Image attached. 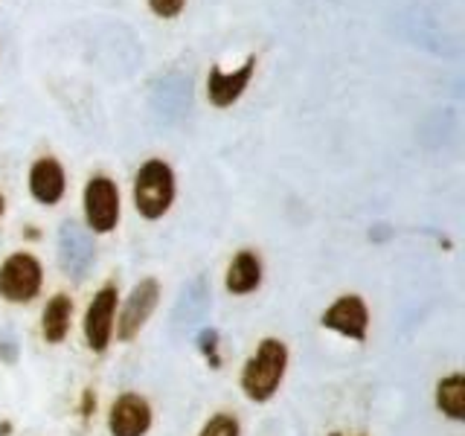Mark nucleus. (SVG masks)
I'll list each match as a JSON object with an SVG mask.
<instances>
[{
    "label": "nucleus",
    "mask_w": 465,
    "mask_h": 436,
    "mask_svg": "<svg viewBox=\"0 0 465 436\" xmlns=\"http://www.w3.org/2000/svg\"><path fill=\"white\" fill-rule=\"evenodd\" d=\"M288 372V346L280 338H265L256 352L244 361L239 387L251 401L265 404L280 392Z\"/></svg>",
    "instance_id": "nucleus-1"
},
{
    "label": "nucleus",
    "mask_w": 465,
    "mask_h": 436,
    "mask_svg": "<svg viewBox=\"0 0 465 436\" xmlns=\"http://www.w3.org/2000/svg\"><path fill=\"white\" fill-rule=\"evenodd\" d=\"M174 172L166 160L152 157L140 166L134 178V207L145 222L163 218L174 203Z\"/></svg>",
    "instance_id": "nucleus-2"
},
{
    "label": "nucleus",
    "mask_w": 465,
    "mask_h": 436,
    "mask_svg": "<svg viewBox=\"0 0 465 436\" xmlns=\"http://www.w3.org/2000/svg\"><path fill=\"white\" fill-rule=\"evenodd\" d=\"M41 285H44V268L33 253L18 251L0 262V297L6 302L15 305L33 302L41 294Z\"/></svg>",
    "instance_id": "nucleus-3"
},
{
    "label": "nucleus",
    "mask_w": 465,
    "mask_h": 436,
    "mask_svg": "<svg viewBox=\"0 0 465 436\" xmlns=\"http://www.w3.org/2000/svg\"><path fill=\"white\" fill-rule=\"evenodd\" d=\"M84 224L91 233L105 236L116 224H120V189L116 181H111L108 174H94L84 183Z\"/></svg>",
    "instance_id": "nucleus-4"
},
{
    "label": "nucleus",
    "mask_w": 465,
    "mask_h": 436,
    "mask_svg": "<svg viewBox=\"0 0 465 436\" xmlns=\"http://www.w3.org/2000/svg\"><path fill=\"white\" fill-rule=\"evenodd\" d=\"M116 300H120V291H116L114 282H108V285H102L96 291L94 300L87 302V309H84V320H82L84 343L96 355H105L111 341H114Z\"/></svg>",
    "instance_id": "nucleus-5"
},
{
    "label": "nucleus",
    "mask_w": 465,
    "mask_h": 436,
    "mask_svg": "<svg viewBox=\"0 0 465 436\" xmlns=\"http://www.w3.org/2000/svg\"><path fill=\"white\" fill-rule=\"evenodd\" d=\"M157 302H160V282L154 276H145V280H140L134 288H131V294L123 302L120 317L114 320L116 341H123V343L134 341L143 332V326L149 323V317L154 314Z\"/></svg>",
    "instance_id": "nucleus-6"
},
{
    "label": "nucleus",
    "mask_w": 465,
    "mask_h": 436,
    "mask_svg": "<svg viewBox=\"0 0 465 436\" xmlns=\"http://www.w3.org/2000/svg\"><path fill=\"white\" fill-rule=\"evenodd\" d=\"M320 326L341 334V338L363 343L370 334V305L361 294H343L320 314Z\"/></svg>",
    "instance_id": "nucleus-7"
},
{
    "label": "nucleus",
    "mask_w": 465,
    "mask_h": 436,
    "mask_svg": "<svg viewBox=\"0 0 465 436\" xmlns=\"http://www.w3.org/2000/svg\"><path fill=\"white\" fill-rule=\"evenodd\" d=\"M96 262V247L94 236L79 224L64 222L62 233H58V265L70 276V280H84L87 271Z\"/></svg>",
    "instance_id": "nucleus-8"
},
{
    "label": "nucleus",
    "mask_w": 465,
    "mask_h": 436,
    "mask_svg": "<svg viewBox=\"0 0 465 436\" xmlns=\"http://www.w3.org/2000/svg\"><path fill=\"white\" fill-rule=\"evenodd\" d=\"M154 425L152 404L140 392H123L116 396L108 413V431L111 436H145Z\"/></svg>",
    "instance_id": "nucleus-9"
},
{
    "label": "nucleus",
    "mask_w": 465,
    "mask_h": 436,
    "mask_svg": "<svg viewBox=\"0 0 465 436\" xmlns=\"http://www.w3.org/2000/svg\"><path fill=\"white\" fill-rule=\"evenodd\" d=\"M213 305V288L207 276H195L181 288V297L174 302V326L178 329H195L201 320H207Z\"/></svg>",
    "instance_id": "nucleus-10"
},
{
    "label": "nucleus",
    "mask_w": 465,
    "mask_h": 436,
    "mask_svg": "<svg viewBox=\"0 0 465 436\" xmlns=\"http://www.w3.org/2000/svg\"><path fill=\"white\" fill-rule=\"evenodd\" d=\"M253 70H256L253 55L232 73H224L222 67H213L210 76H207V96H210L213 105L230 108L232 102H239V96L247 91V84H251V79H253Z\"/></svg>",
    "instance_id": "nucleus-11"
},
{
    "label": "nucleus",
    "mask_w": 465,
    "mask_h": 436,
    "mask_svg": "<svg viewBox=\"0 0 465 436\" xmlns=\"http://www.w3.org/2000/svg\"><path fill=\"white\" fill-rule=\"evenodd\" d=\"M67 174L64 166L55 157H38L33 169H29V195H33L44 207H53L64 198Z\"/></svg>",
    "instance_id": "nucleus-12"
},
{
    "label": "nucleus",
    "mask_w": 465,
    "mask_h": 436,
    "mask_svg": "<svg viewBox=\"0 0 465 436\" xmlns=\"http://www.w3.org/2000/svg\"><path fill=\"white\" fill-rule=\"evenodd\" d=\"M262 259L256 251H239L232 256L227 276H224V288L230 291L232 297H244V294H253V291L262 285Z\"/></svg>",
    "instance_id": "nucleus-13"
},
{
    "label": "nucleus",
    "mask_w": 465,
    "mask_h": 436,
    "mask_svg": "<svg viewBox=\"0 0 465 436\" xmlns=\"http://www.w3.org/2000/svg\"><path fill=\"white\" fill-rule=\"evenodd\" d=\"M433 401H436V411L442 416H448L450 421H462L465 419V375L450 372L440 378L433 390Z\"/></svg>",
    "instance_id": "nucleus-14"
},
{
    "label": "nucleus",
    "mask_w": 465,
    "mask_h": 436,
    "mask_svg": "<svg viewBox=\"0 0 465 436\" xmlns=\"http://www.w3.org/2000/svg\"><path fill=\"white\" fill-rule=\"evenodd\" d=\"M70 317H73V300L67 294H55L44 305L41 314V334L47 343H62L70 332Z\"/></svg>",
    "instance_id": "nucleus-15"
},
{
    "label": "nucleus",
    "mask_w": 465,
    "mask_h": 436,
    "mask_svg": "<svg viewBox=\"0 0 465 436\" xmlns=\"http://www.w3.org/2000/svg\"><path fill=\"white\" fill-rule=\"evenodd\" d=\"M198 436H242V425L232 413H215L213 419L203 421Z\"/></svg>",
    "instance_id": "nucleus-16"
},
{
    "label": "nucleus",
    "mask_w": 465,
    "mask_h": 436,
    "mask_svg": "<svg viewBox=\"0 0 465 436\" xmlns=\"http://www.w3.org/2000/svg\"><path fill=\"white\" fill-rule=\"evenodd\" d=\"M149 6L157 18H178L186 6V0H149Z\"/></svg>",
    "instance_id": "nucleus-17"
},
{
    "label": "nucleus",
    "mask_w": 465,
    "mask_h": 436,
    "mask_svg": "<svg viewBox=\"0 0 465 436\" xmlns=\"http://www.w3.org/2000/svg\"><path fill=\"white\" fill-rule=\"evenodd\" d=\"M0 361L4 363H12L18 361V338H15V332H0Z\"/></svg>",
    "instance_id": "nucleus-18"
},
{
    "label": "nucleus",
    "mask_w": 465,
    "mask_h": 436,
    "mask_svg": "<svg viewBox=\"0 0 465 436\" xmlns=\"http://www.w3.org/2000/svg\"><path fill=\"white\" fill-rule=\"evenodd\" d=\"M215 341H218V332L215 329H201V334H198L201 352L203 355H213V363H218V358H215Z\"/></svg>",
    "instance_id": "nucleus-19"
},
{
    "label": "nucleus",
    "mask_w": 465,
    "mask_h": 436,
    "mask_svg": "<svg viewBox=\"0 0 465 436\" xmlns=\"http://www.w3.org/2000/svg\"><path fill=\"white\" fill-rule=\"evenodd\" d=\"M4 213H6V198H4V193H0V218H4Z\"/></svg>",
    "instance_id": "nucleus-20"
},
{
    "label": "nucleus",
    "mask_w": 465,
    "mask_h": 436,
    "mask_svg": "<svg viewBox=\"0 0 465 436\" xmlns=\"http://www.w3.org/2000/svg\"><path fill=\"white\" fill-rule=\"evenodd\" d=\"M329 436H343V433H341V431H331Z\"/></svg>",
    "instance_id": "nucleus-21"
}]
</instances>
